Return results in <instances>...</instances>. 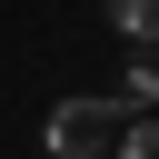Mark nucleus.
<instances>
[{
	"mask_svg": "<svg viewBox=\"0 0 159 159\" xmlns=\"http://www.w3.org/2000/svg\"><path fill=\"white\" fill-rule=\"evenodd\" d=\"M119 119H129V109L99 89V99H60L40 139H50V159H119Z\"/></svg>",
	"mask_w": 159,
	"mask_h": 159,
	"instance_id": "obj_1",
	"label": "nucleus"
},
{
	"mask_svg": "<svg viewBox=\"0 0 159 159\" xmlns=\"http://www.w3.org/2000/svg\"><path fill=\"white\" fill-rule=\"evenodd\" d=\"M99 10H109V30H119V40L159 50V0H99Z\"/></svg>",
	"mask_w": 159,
	"mask_h": 159,
	"instance_id": "obj_2",
	"label": "nucleus"
},
{
	"mask_svg": "<svg viewBox=\"0 0 159 159\" xmlns=\"http://www.w3.org/2000/svg\"><path fill=\"white\" fill-rule=\"evenodd\" d=\"M109 99H119V109H149V99H159V60H129V70H119V89H109Z\"/></svg>",
	"mask_w": 159,
	"mask_h": 159,
	"instance_id": "obj_3",
	"label": "nucleus"
},
{
	"mask_svg": "<svg viewBox=\"0 0 159 159\" xmlns=\"http://www.w3.org/2000/svg\"><path fill=\"white\" fill-rule=\"evenodd\" d=\"M119 159H159V119H139V129H119Z\"/></svg>",
	"mask_w": 159,
	"mask_h": 159,
	"instance_id": "obj_4",
	"label": "nucleus"
}]
</instances>
